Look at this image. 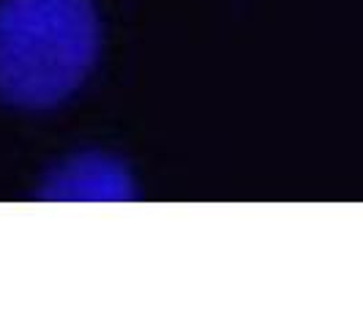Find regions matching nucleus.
I'll return each mask as SVG.
<instances>
[{
  "label": "nucleus",
  "instance_id": "obj_1",
  "mask_svg": "<svg viewBox=\"0 0 363 328\" xmlns=\"http://www.w3.org/2000/svg\"><path fill=\"white\" fill-rule=\"evenodd\" d=\"M104 55L99 0H0V104L47 115L91 85Z\"/></svg>",
  "mask_w": 363,
  "mask_h": 328
},
{
  "label": "nucleus",
  "instance_id": "obj_2",
  "mask_svg": "<svg viewBox=\"0 0 363 328\" xmlns=\"http://www.w3.org/2000/svg\"><path fill=\"white\" fill-rule=\"evenodd\" d=\"M140 195L131 164L107 148H77L55 159L36 181V200L128 202Z\"/></svg>",
  "mask_w": 363,
  "mask_h": 328
}]
</instances>
